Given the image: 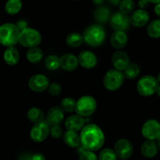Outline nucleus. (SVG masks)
<instances>
[{"label": "nucleus", "instance_id": "9", "mask_svg": "<svg viewBox=\"0 0 160 160\" xmlns=\"http://www.w3.org/2000/svg\"><path fill=\"white\" fill-rule=\"evenodd\" d=\"M141 133L145 139L157 141L160 137V123L155 119H148L141 128Z\"/></svg>", "mask_w": 160, "mask_h": 160}, {"label": "nucleus", "instance_id": "44", "mask_svg": "<svg viewBox=\"0 0 160 160\" xmlns=\"http://www.w3.org/2000/svg\"><path fill=\"white\" fill-rule=\"evenodd\" d=\"M150 3H153V4H158L160 3V0H148Z\"/></svg>", "mask_w": 160, "mask_h": 160}, {"label": "nucleus", "instance_id": "42", "mask_svg": "<svg viewBox=\"0 0 160 160\" xmlns=\"http://www.w3.org/2000/svg\"><path fill=\"white\" fill-rule=\"evenodd\" d=\"M111 4L114 6H118L122 0H108Z\"/></svg>", "mask_w": 160, "mask_h": 160}, {"label": "nucleus", "instance_id": "11", "mask_svg": "<svg viewBox=\"0 0 160 160\" xmlns=\"http://www.w3.org/2000/svg\"><path fill=\"white\" fill-rule=\"evenodd\" d=\"M50 85L48 77L42 74L34 75L28 80V87L34 92L41 93L47 90Z\"/></svg>", "mask_w": 160, "mask_h": 160}, {"label": "nucleus", "instance_id": "23", "mask_svg": "<svg viewBox=\"0 0 160 160\" xmlns=\"http://www.w3.org/2000/svg\"><path fill=\"white\" fill-rule=\"evenodd\" d=\"M26 58L30 63L38 64L43 58V52L38 47L29 48L26 53Z\"/></svg>", "mask_w": 160, "mask_h": 160}, {"label": "nucleus", "instance_id": "29", "mask_svg": "<svg viewBox=\"0 0 160 160\" xmlns=\"http://www.w3.org/2000/svg\"><path fill=\"white\" fill-rule=\"evenodd\" d=\"M141 73V68L139 65L135 63H130L127 68L124 70V77L128 79H134Z\"/></svg>", "mask_w": 160, "mask_h": 160}, {"label": "nucleus", "instance_id": "36", "mask_svg": "<svg viewBox=\"0 0 160 160\" xmlns=\"http://www.w3.org/2000/svg\"><path fill=\"white\" fill-rule=\"evenodd\" d=\"M47 90H48L49 93L50 95H52V96H58V95H59L61 93L62 89H61V85L59 83H58V82H53V83H50L49 85V87Z\"/></svg>", "mask_w": 160, "mask_h": 160}, {"label": "nucleus", "instance_id": "15", "mask_svg": "<svg viewBox=\"0 0 160 160\" xmlns=\"http://www.w3.org/2000/svg\"><path fill=\"white\" fill-rule=\"evenodd\" d=\"M150 19V15L143 9H139L131 13L130 17V24L137 28H141L145 26L148 23Z\"/></svg>", "mask_w": 160, "mask_h": 160}, {"label": "nucleus", "instance_id": "48", "mask_svg": "<svg viewBox=\"0 0 160 160\" xmlns=\"http://www.w3.org/2000/svg\"><path fill=\"white\" fill-rule=\"evenodd\" d=\"M121 160H125V159H121Z\"/></svg>", "mask_w": 160, "mask_h": 160}, {"label": "nucleus", "instance_id": "40", "mask_svg": "<svg viewBox=\"0 0 160 160\" xmlns=\"http://www.w3.org/2000/svg\"><path fill=\"white\" fill-rule=\"evenodd\" d=\"M31 155H32V154L23 153L22 155H20L18 160H31Z\"/></svg>", "mask_w": 160, "mask_h": 160}, {"label": "nucleus", "instance_id": "33", "mask_svg": "<svg viewBox=\"0 0 160 160\" xmlns=\"http://www.w3.org/2000/svg\"><path fill=\"white\" fill-rule=\"evenodd\" d=\"M98 160H118L116 154L111 148H104L100 152Z\"/></svg>", "mask_w": 160, "mask_h": 160}, {"label": "nucleus", "instance_id": "38", "mask_svg": "<svg viewBox=\"0 0 160 160\" xmlns=\"http://www.w3.org/2000/svg\"><path fill=\"white\" fill-rule=\"evenodd\" d=\"M31 160H46V158L42 154L35 153L31 155Z\"/></svg>", "mask_w": 160, "mask_h": 160}, {"label": "nucleus", "instance_id": "14", "mask_svg": "<svg viewBox=\"0 0 160 160\" xmlns=\"http://www.w3.org/2000/svg\"><path fill=\"white\" fill-rule=\"evenodd\" d=\"M77 58L78 64L86 69H92L98 64V58L96 55L90 50H83Z\"/></svg>", "mask_w": 160, "mask_h": 160}, {"label": "nucleus", "instance_id": "20", "mask_svg": "<svg viewBox=\"0 0 160 160\" xmlns=\"http://www.w3.org/2000/svg\"><path fill=\"white\" fill-rule=\"evenodd\" d=\"M158 151L157 143L155 141L147 140L141 146V155L148 158H151L155 157L157 155Z\"/></svg>", "mask_w": 160, "mask_h": 160}, {"label": "nucleus", "instance_id": "31", "mask_svg": "<svg viewBox=\"0 0 160 160\" xmlns=\"http://www.w3.org/2000/svg\"><path fill=\"white\" fill-rule=\"evenodd\" d=\"M118 7H119V12L128 15L129 13H133L134 10L135 3L133 0H122Z\"/></svg>", "mask_w": 160, "mask_h": 160}, {"label": "nucleus", "instance_id": "28", "mask_svg": "<svg viewBox=\"0 0 160 160\" xmlns=\"http://www.w3.org/2000/svg\"><path fill=\"white\" fill-rule=\"evenodd\" d=\"M147 34L150 38H160V19L151 21L147 28Z\"/></svg>", "mask_w": 160, "mask_h": 160}, {"label": "nucleus", "instance_id": "5", "mask_svg": "<svg viewBox=\"0 0 160 160\" xmlns=\"http://www.w3.org/2000/svg\"><path fill=\"white\" fill-rule=\"evenodd\" d=\"M124 82V75L121 71L115 68L110 69L104 75L103 84L109 91H116L122 87Z\"/></svg>", "mask_w": 160, "mask_h": 160}, {"label": "nucleus", "instance_id": "12", "mask_svg": "<svg viewBox=\"0 0 160 160\" xmlns=\"http://www.w3.org/2000/svg\"><path fill=\"white\" fill-rule=\"evenodd\" d=\"M130 24V17L121 12H116L110 18V25L115 31L125 32L128 29Z\"/></svg>", "mask_w": 160, "mask_h": 160}, {"label": "nucleus", "instance_id": "39", "mask_svg": "<svg viewBox=\"0 0 160 160\" xmlns=\"http://www.w3.org/2000/svg\"><path fill=\"white\" fill-rule=\"evenodd\" d=\"M149 3H150V2H149L148 0H139V1H138V7H140V9L145 10V9L148 7Z\"/></svg>", "mask_w": 160, "mask_h": 160}, {"label": "nucleus", "instance_id": "17", "mask_svg": "<svg viewBox=\"0 0 160 160\" xmlns=\"http://www.w3.org/2000/svg\"><path fill=\"white\" fill-rule=\"evenodd\" d=\"M78 64V58L72 53H65L60 58V68L66 72L75 71Z\"/></svg>", "mask_w": 160, "mask_h": 160}, {"label": "nucleus", "instance_id": "27", "mask_svg": "<svg viewBox=\"0 0 160 160\" xmlns=\"http://www.w3.org/2000/svg\"><path fill=\"white\" fill-rule=\"evenodd\" d=\"M28 119L33 123H37L44 120V114L38 108H31L27 113Z\"/></svg>", "mask_w": 160, "mask_h": 160}, {"label": "nucleus", "instance_id": "35", "mask_svg": "<svg viewBox=\"0 0 160 160\" xmlns=\"http://www.w3.org/2000/svg\"><path fill=\"white\" fill-rule=\"evenodd\" d=\"M50 133L51 137L55 139H59L63 135L62 128L60 127V125H53L51 126L50 129Z\"/></svg>", "mask_w": 160, "mask_h": 160}, {"label": "nucleus", "instance_id": "49", "mask_svg": "<svg viewBox=\"0 0 160 160\" xmlns=\"http://www.w3.org/2000/svg\"><path fill=\"white\" fill-rule=\"evenodd\" d=\"M76 1H78V0H76Z\"/></svg>", "mask_w": 160, "mask_h": 160}, {"label": "nucleus", "instance_id": "21", "mask_svg": "<svg viewBox=\"0 0 160 160\" xmlns=\"http://www.w3.org/2000/svg\"><path fill=\"white\" fill-rule=\"evenodd\" d=\"M3 60L8 65H16L20 60L19 51L14 47H7L3 53Z\"/></svg>", "mask_w": 160, "mask_h": 160}, {"label": "nucleus", "instance_id": "10", "mask_svg": "<svg viewBox=\"0 0 160 160\" xmlns=\"http://www.w3.org/2000/svg\"><path fill=\"white\" fill-rule=\"evenodd\" d=\"M114 152L116 154L117 157L120 159L127 160L133 155V144L127 139H124V138L119 139L115 142V146H114Z\"/></svg>", "mask_w": 160, "mask_h": 160}, {"label": "nucleus", "instance_id": "43", "mask_svg": "<svg viewBox=\"0 0 160 160\" xmlns=\"http://www.w3.org/2000/svg\"><path fill=\"white\" fill-rule=\"evenodd\" d=\"M95 5H101L104 2V0H92Z\"/></svg>", "mask_w": 160, "mask_h": 160}, {"label": "nucleus", "instance_id": "2", "mask_svg": "<svg viewBox=\"0 0 160 160\" xmlns=\"http://www.w3.org/2000/svg\"><path fill=\"white\" fill-rule=\"evenodd\" d=\"M84 42L91 47H98L105 41L106 32L101 24H93L84 30Z\"/></svg>", "mask_w": 160, "mask_h": 160}, {"label": "nucleus", "instance_id": "37", "mask_svg": "<svg viewBox=\"0 0 160 160\" xmlns=\"http://www.w3.org/2000/svg\"><path fill=\"white\" fill-rule=\"evenodd\" d=\"M16 25L17 27L18 28V29L20 30V32L24 30V29L27 28H28V22L25 20H20V21H18V22H17Z\"/></svg>", "mask_w": 160, "mask_h": 160}, {"label": "nucleus", "instance_id": "41", "mask_svg": "<svg viewBox=\"0 0 160 160\" xmlns=\"http://www.w3.org/2000/svg\"><path fill=\"white\" fill-rule=\"evenodd\" d=\"M154 10H155V14H156L158 18H160V3L155 4Z\"/></svg>", "mask_w": 160, "mask_h": 160}, {"label": "nucleus", "instance_id": "24", "mask_svg": "<svg viewBox=\"0 0 160 160\" xmlns=\"http://www.w3.org/2000/svg\"><path fill=\"white\" fill-rule=\"evenodd\" d=\"M66 44L72 48L79 47L84 42L83 35L78 32H72L66 37Z\"/></svg>", "mask_w": 160, "mask_h": 160}, {"label": "nucleus", "instance_id": "32", "mask_svg": "<svg viewBox=\"0 0 160 160\" xmlns=\"http://www.w3.org/2000/svg\"><path fill=\"white\" fill-rule=\"evenodd\" d=\"M76 101L72 98H64L61 101V108L64 112L72 113L75 110Z\"/></svg>", "mask_w": 160, "mask_h": 160}, {"label": "nucleus", "instance_id": "16", "mask_svg": "<svg viewBox=\"0 0 160 160\" xmlns=\"http://www.w3.org/2000/svg\"><path fill=\"white\" fill-rule=\"evenodd\" d=\"M85 123L86 119L84 117L75 114V115H72L68 117L64 122V126L67 130L78 132L81 131L82 129L85 127Z\"/></svg>", "mask_w": 160, "mask_h": 160}, {"label": "nucleus", "instance_id": "46", "mask_svg": "<svg viewBox=\"0 0 160 160\" xmlns=\"http://www.w3.org/2000/svg\"><path fill=\"white\" fill-rule=\"evenodd\" d=\"M157 145H158V150L160 151V137H159V138H158V139L157 140Z\"/></svg>", "mask_w": 160, "mask_h": 160}, {"label": "nucleus", "instance_id": "3", "mask_svg": "<svg viewBox=\"0 0 160 160\" xmlns=\"http://www.w3.org/2000/svg\"><path fill=\"white\" fill-rule=\"evenodd\" d=\"M20 30L13 23L0 25V44L4 47H14L19 42Z\"/></svg>", "mask_w": 160, "mask_h": 160}, {"label": "nucleus", "instance_id": "26", "mask_svg": "<svg viewBox=\"0 0 160 160\" xmlns=\"http://www.w3.org/2000/svg\"><path fill=\"white\" fill-rule=\"evenodd\" d=\"M22 9L21 0H8L6 2L5 11L9 15H15Z\"/></svg>", "mask_w": 160, "mask_h": 160}, {"label": "nucleus", "instance_id": "47", "mask_svg": "<svg viewBox=\"0 0 160 160\" xmlns=\"http://www.w3.org/2000/svg\"><path fill=\"white\" fill-rule=\"evenodd\" d=\"M157 80H158V84H159V85H160V72H158V77H157Z\"/></svg>", "mask_w": 160, "mask_h": 160}, {"label": "nucleus", "instance_id": "4", "mask_svg": "<svg viewBox=\"0 0 160 160\" xmlns=\"http://www.w3.org/2000/svg\"><path fill=\"white\" fill-rule=\"evenodd\" d=\"M42 42V35L38 30L27 28L20 32L19 43L26 48L38 47Z\"/></svg>", "mask_w": 160, "mask_h": 160}, {"label": "nucleus", "instance_id": "13", "mask_svg": "<svg viewBox=\"0 0 160 160\" xmlns=\"http://www.w3.org/2000/svg\"><path fill=\"white\" fill-rule=\"evenodd\" d=\"M112 63L114 68L118 71H124L130 64V60L128 54L122 50H117L112 57Z\"/></svg>", "mask_w": 160, "mask_h": 160}, {"label": "nucleus", "instance_id": "25", "mask_svg": "<svg viewBox=\"0 0 160 160\" xmlns=\"http://www.w3.org/2000/svg\"><path fill=\"white\" fill-rule=\"evenodd\" d=\"M93 16L98 23H105L111 18L110 10L106 7H99L95 10Z\"/></svg>", "mask_w": 160, "mask_h": 160}, {"label": "nucleus", "instance_id": "22", "mask_svg": "<svg viewBox=\"0 0 160 160\" xmlns=\"http://www.w3.org/2000/svg\"><path fill=\"white\" fill-rule=\"evenodd\" d=\"M63 140L64 143L70 148H78L81 146L80 135L78 132L67 130L63 135Z\"/></svg>", "mask_w": 160, "mask_h": 160}, {"label": "nucleus", "instance_id": "1", "mask_svg": "<svg viewBox=\"0 0 160 160\" xmlns=\"http://www.w3.org/2000/svg\"><path fill=\"white\" fill-rule=\"evenodd\" d=\"M104 139L102 130L95 124L86 125L80 132L81 147L85 150L91 152L98 151L102 148Z\"/></svg>", "mask_w": 160, "mask_h": 160}, {"label": "nucleus", "instance_id": "6", "mask_svg": "<svg viewBox=\"0 0 160 160\" xmlns=\"http://www.w3.org/2000/svg\"><path fill=\"white\" fill-rule=\"evenodd\" d=\"M158 80L152 75H144L138 80L137 90L143 97H150L155 94L158 89Z\"/></svg>", "mask_w": 160, "mask_h": 160}, {"label": "nucleus", "instance_id": "19", "mask_svg": "<svg viewBox=\"0 0 160 160\" xmlns=\"http://www.w3.org/2000/svg\"><path fill=\"white\" fill-rule=\"evenodd\" d=\"M47 122L50 125H60L64 118V111L61 107L54 106L49 110L47 113Z\"/></svg>", "mask_w": 160, "mask_h": 160}, {"label": "nucleus", "instance_id": "7", "mask_svg": "<svg viewBox=\"0 0 160 160\" xmlns=\"http://www.w3.org/2000/svg\"><path fill=\"white\" fill-rule=\"evenodd\" d=\"M97 109V101L92 96H82L76 101L75 112L82 117L93 115Z\"/></svg>", "mask_w": 160, "mask_h": 160}, {"label": "nucleus", "instance_id": "30", "mask_svg": "<svg viewBox=\"0 0 160 160\" xmlns=\"http://www.w3.org/2000/svg\"><path fill=\"white\" fill-rule=\"evenodd\" d=\"M45 66L50 71L58 70L60 68V58L57 55H50L46 59Z\"/></svg>", "mask_w": 160, "mask_h": 160}, {"label": "nucleus", "instance_id": "8", "mask_svg": "<svg viewBox=\"0 0 160 160\" xmlns=\"http://www.w3.org/2000/svg\"><path fill=\"white\" fill-rule=\"evenodd\" d=\"M50 124L47 121H41L35 123L30 131V138L34 142L40 143L45 141L50 133Z\"/></svg>", "mask_w": 160, "mask_h": 160}, {"label": "nucleus", "instance_id": "34", "mask_svg": "<svg viewBox=\"0 0 160 160\" xmlns=\"http://www.w3.org/2000/svg\"><path fill=\"white\" fill-rule=\"evenodd\" d=\"M79 160H98V157L93 152L85 150L82 148V150L79 154Z\"/></svg>", "mask_w": 160, "mask_h": 160}, {"label": "nucleus", "instance_id": "18", "mask_svg": "<svg viewBox=\"0 0 160 160\" xmlns=\"http://www.w3.org/2000/svg\"><path fill=\"white\" fill-rule=\"evenodd\" d=\"M110 42L114 49L119 50L124 48L128 42L127 33L123 31H115L111 35Z\"/></svg>", "mask_w": 160, "mask_h": 160}, {"label": "nucleus", "instance_id": "45", "mask_svg": "<svg viewBox=\"0 0 160 160\" xmlns=\"http://www.w3.org/2000/svg\"><path fill=\"white\" fill-rule=\"evenodd\" d=\"M157 93V95H158V96L160 98V85L158 86V89H157V91H156V93Z\"/></svg>", "mask_w": 160, "mask_h": 160}]
</instances>
